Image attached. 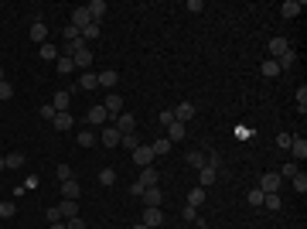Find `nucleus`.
Masks as SVG:
<instances>
[{"label": "nucleus", "mask_w": 307, "mask_h": 229, "mask_svg": "<svg viewBox=\"0 0 307 229\" xmlns=\"http://www.w3.org/2000/svg\"><path fill=\"white\" fill-rule=\"evenodd\" d=\"M280 185H284V178H280L276 171H270V174L260 178V185H256V188L263 191V195H273V191H280Z\"/></svg>", "instance_id": "f257e3e1"}, {"label": "nucleus", "mask_w": 307, "mask_h": 229, "mask_svg": "<svg viewBox=\"0 0 307 229\" xmlns=\"http://www.w3.org/2000/svg\"><path fill=\"white\" fill-rule=\"evenodd\" d=\"M215 181H218V168L205 161V168H198V185H202V188H208V185H215Z\"/></svg>", "instance_id": "f03ea898"}, {"label": "nucleus", "mask_w": 307, "mask_h": 229, "mask_svg": "<svg viewBox=\"0 0 307 229\" xmlns=\"http://www.w3.org/2000/svg\"><path fill=\"white\" fill-rule=\"evenodd\" d=\"M86 120H89L92 127H102V123H113V116L106 113V106H102V103H99V106H92V110L86 113Z\"/></svg>", "instance_id": "7ed1b4c3"}, {"label": "nucleus", "mask_w": 307, "mask_h": 229, "mask_svg": "<svg viewBox=\"0 0 307 229\" xmlns=\"http://www.w3.org/2000/svg\"><path fill=\"white\" fill-rule=\"evenodd\" d=\"M304 157H307V140H304V137H294V140H290V161L300 164Z\"/></svg>", "instance_id": "20e7f679"}, {"label": "nucleus", "mask_w": 307, "mask_h": 229, "mask_svg": "<svg viewBox=\"0 0 307 229\" xmlns=\"http://www.w3.org/2000/svg\"><path fill=\"white\" fill-rule=\"evenodd\" d=\"M102 106H106V113L116 120V116L123 113V96L120 93H106V103H102Z\"/></svg>", "instance_id": "39448f33"}, {"label": "nucleus", "mask_w": 307, "mask_h": 229, "mask_svg": "<svg viewBox=\"0 0 307 229\" xmlns=\"http://www.w3.org/2000/svg\"><path fill=\"white\" fill-rule=\"evenodd\" d=\"M113 127L120 130V134H134V130H136V116H130V113H120V116L113 120Z\"/></svg>", "instance_id": "423d86ee"}, {"label": "nucleus", "mask_w": 307, "mask_h": 229, "mask_svg": "<svg viewBox=\"0 0 307 229\" xmlns=\"http://www.w3.org/2000/svg\"><path fill=\"white\" fill-rule=\"evenodd\" d=\"M157 181H160V174L154 171V168H140V178H136L140 188H157Z\"/></svg>", "instance_id": "0eeeda50"}, {"label": "nucleus", "mask_w": 307, "mask_h": 229, "mask_svg": "<svg viewBox=\"0 0 307 229\" xmlns=\"http://www.w3.org/2000/svg\"><path fill=\"white\" fill-rule=\"evenodd\" d=\"M89 24H92L89 11H86V7H76V11H72V28H76V31H86Z\"/></svg>", "instance_id": "6e6552de"}, {"label": "nucleus", "mask_w": 307, "mask_h": 229, "mask_svg": "<svg viewBox=\"0 0 307 229\" xmlns=\"http://www.w3.org/2000/svg\"><path fill=\"white\" fill-rule=\"evenodd\" d=\"M28 38L38 41V45H44V41H48V24H44V21H34L31 31H28Z\"/></svg>", "instance_id": "1a4fd4ad"}, {"label": "nucleus", "mask_w": 307, "mask_h": 229, "mask_svg": "<svg viewBox=\"0 0 307 229\" xmlns=\"http://www.w3.org/2000/svg\"><path fill=\"white\" fill-rule=\"evenodd\" d=\"M144 226H150V229H157V226H164V212L160 209H144V219H140Z\"/></svg>", "instance_id": "9d476101"}, {"label": "nucleus", "mask_w": 307, "mask_h": 229, "mask_svg": "<svg viewBox=\"0 0 307 229\" xmlns=\"http://www.w3.org/2000/svg\"><path fill=\"white\" fill-rule=\"evenodd\" d=\"M284 52H290V41L287 38H270V58H273V62L284 55Z\"/></svg>", "instance_id": "9b49d317"}, {"label": "nucleus", "mask_w": 307, "mask_h": 229, "mask_svg": "<svg viewBox=\"0 0 307 229\" xmlns=\"http://www.w3.org/2000/svg\"><path fill=\"white\" fill-rule=\"evenodd\" d=\"M99 140H102V144H106V147H116V144H120V140H123V134H120V130H116L113 123H106V130H102V137H99Z\"/></svg>", "instance_id": "f8f14e48"}, {"label": "nucleus", "mask_w": 307, "mask_h": 229, "mask_svg": "<svg viewBox=\"0 0 307 229\" xmlns=\"http://www.w3.org/2000/svg\"><path fill=\"white\" fill-rule=\"evenodd\" d=\"M150 161H154L150 147H136V151H134V164H136V168H150Z\"/></svg>", "instance_id": "ddd939ff"}, {"label": "nucleus", "mask_w": 307, "mask_h": 229, "mask_svg": "<svg viewBox=\"0 0 307 229\" xmlns=\"http://www.w3.org/2000/svg\"><path fill=\"white\" fill-rule=\"evenodd\" d=\"M99 76V86L102 89H116V82H120V72L116 69H106V72H96Z\"/></svg>", "instance_id": "4468645a"}, {"label": "nucleus", "mask_w": 307, "mask_h": 229, "mask_svg": "<svg viewBox=\"0 0 307 229\" xmlns=\"http://www.w3.org/2000/svg\"><path fill=\"white\" fill-rule=\"evenodd\" d=\"M192 116H194V106H192V103H178V106H174V120H178V123H188Z\"/></svg>", "instance_id": "2eb2a0df"}, {"label": "nucleus", "mask_w": 307, "mask_h": 229, "mask_svg": "<svg viewBox=\"0 0 307 229\" xmlns=\"http://www.w3.org/2000/svg\"><path fill=\"white\" fill-rule=\"evenodd\" d=\"M86 11H89V18L99 24V21L106 18V0H92V4H86Z\"/></svg>", "instance_id": "dca6fc26"}, {"label": "nucleus", "mask_w": 307, "mask_h": 229, "mask_svg": "<svg viewBox=\"0 0 307 229\" xmlns=\"http://www.w3.org/2000/svg\"><path fill=\"white\" fill-rule=\"evenodd\" d=\"M72 62H76V69H82V72H86V69L92 65V52H89V48H78L76 55H72Z\"/></svg>", "instance_id": "f3484780"}, {"label": "nucleus", "mask_w": 307, "mask_h": 229, "mask_svg": "<svg viewBox=\"0 0 307 229\" xmlns=\"http://www.w3.org/2000/svg\"><path fill=\"white\" fill-rule=\"evenodd\" d=\"M52 123H55V130H62V134H65V130H72L76 116H72V113H55V120H52Z\"/></svg>", "instance_id": "a211bd4d"}, {"label": "nucleus", "mask_w": 307, "mask_h": 229, "mask_svg": "<svg viewBox=\"0 0 307 229\" xmlns=\"http://www.w3.org/2000/svg\"><path fill=\"white\" fill-rule=\"evenodd\" d=\"M140 198H144V205H147V209H160V188H147Z\"/></svg>", "instance_id": "6ab92c4d"}, {"label": "nucleus", "mask_w": 307, "mask_h": 229, "mask_svg": "<svg viewBox=\"0 0 307 229\" xmlns=\"http://www.w3.org/2000/svg\"><path fill=\"white\" fill-rule=\"evenodd\" d=\"M184 134H188V130H184V123H178V120H174V123H168V140H171V144L184 140Z\"/></svg>", "instance_id": "aec40b11"}, {"label": "nucleus", "mask_w": 307, "mask_h": 229, "mask_svg": "<svg viewBox=\"0 0 307 229\" xmlns=\"http://www.w3.org/2000/svg\"><path fill=\"white\" fill-rule=\"evenodd\" d=\"M58 212H62V219H72V215H78V205H76V198H62V205H58Z\"/></svg>", "instance_id": "412c9836"}, {"label": "nucleus", "mask_w": 307, "mask_h": 229, "mask_svg": "<svg viewBox=\"0 0 307 229\" xmlns=\"http://www.w3.org/2000/svg\"><path fill=\"white\" fill-rule=\"evenodd\" d=\"M68 103H72V93H55V113H68Z\"/></svg>", "instance_id": "4be33fe9"}, {"label": "nucleus", "mask_w": 307, "mask_h": 229, "mask_svg": "<svg viewBox=\"0 0 307 229\" xmlns=\"http://www.w3.org/2000/svg\"><path fill=\"white\" fill-rule=\"evenodd\" d=\"M82 195V188H78V181L72 178V181H62V198H78Z\"/></svg>", "instance_id": "5701e85b"}, {"label": "nucleus", "mask_w": 307, "mask_h": 229, "mask_svg": "<svg viewBox=\"0 0 307 229\" xmlns=\"http://www.w3.org/2000/svg\"><path fill=\"white\" fill-rule=\"evenodd\" d=\"M300 11H304V4H300V0H287V4L280 7V14H284V18H297Z\"/></svg>", "instance_id": "b1692460"}, {"label": "nucleus", "mask_w": 307, "mask_h": 229, "mask_svg": "<svg viewBox=\"0 0 307 229\" xmlns=\"http://www.w3.org/2000/svg\"><path fill=\"white\" fill-rule=\"evenodd\" d=\"M55 69H58V76H68V72H76V62H72L68 55H58Z\"/></svg>", "instance_id": "393cba45"}, {"label": "nucleus", "mask_w": 307, "mask_h": 229, "mask_svg": "<svg viewBox=\"0 0 307 229\" xmlns=\"http://www.w3.org/2000/svg\"><path fill=\"white\" fill-rule=\"evenodd\" d=\"M78 89H99V76H96V72H82V79H78Z\"/></svg>", "instance_id": "a878e982"}, {"label": "nucleus", "mask_w": 307, "mask_h": 229, "mask_svg": "<svg viewBox=\"0 0 307 229\" xmlns=\"http://www.w3.org/2000/svg\"><path fill=\"white\" fill-rule=\"evenodd\" d=\"M205 161H208V154H205V151H188V164H192L194 171L205 168Z\"/></svg>", "instance_id": "bb28decb"}, {"label": "nucleus", "mask_w": 307, "mask_h": 229, "mask_svg": "<svg viewBox=\"0 0 307 229\" xmlns=\"http://www.w3.org/2000/svg\"><path fill=\"white\" fill-rule=\"evenodd\" d=\"M150 151H154V157H164V154L171 151V140H168V137H160V140H154V144H150Z\"/></svg>", "instance_id": "cd10ccee"}, {"label": "nucleus", "mask_w": 307, "mask_h": 229, "mask_svg": "<svg viewBox=\"0 0 307 229\" xmlns=\"http://www.w3.org/2000/svg\"><path fill=\"white\" fill-rule=\"evenodd\" d=\"M58 55H62V52H58L52 41H44V45H41V58H44V62H58Z\"/></svg>", "instance_id": "c85d7f7f"}, {"label": "nucleus", "mask_w": 307, "mask_h": 229, "mask_svg": "<svg viewBox=\"0 0 307 229\" xmlns=\"http://www.w3.org/2000/svg\"><path fill=\"white\" fill-rule=\"evenodd\" d=\"M290 185H294V191H297V195H304V191H307V174L297 171L294 178H290Z\"/></svg>", "instance_id": "c756f323"}, {"label": "nucleus", "mask_w": 307, "mask_h": 229, "mask_svg": "<svg viewBox=\"0 0 307 229\" xmlns=\"http://www.w3.org/2000/svg\"><path fill=\"white\" fill-rule=\"evenodd\" d=\"M260 72H263V76H266V79H273V76H280V65H276L273 58H266V62L260 65Z\"/></svg>", "instance_id": "7c9ffc66"}, {"label": "nucleus", "mask_w": 307, "mask_h": 229, "mask_svg": "<svg viewBox=\"0 0 307 229\" xmlns=\"http://www.w3.org/2000/svg\"><path fill=\"white\" fill-rule=\"evenodd\" d=\"M202 202H205V188H202V185H194L192 195H188V205H194V209H198Z\"/></svg>", "instance_id": "2f4dec72"}, {"label": "nucleus", "mask_w": 307, "mask_h": 229, "mask_svg": "<svg viewBox=\"0 0 307 229\" xmlns=\"http://www.w3.org/2000/svg\"><path fill=\"white\" fill-rule=\"evenodd\" d=\"M294 62H297V52H294V48H290V52H284V55L276 58V65H280V72H284V69H290Z\"/></svg>", "instance_id": "473e14b6"}, {"label": "nucleus", "mask_w": 307, "mask_h": 229, "mask_svg": "<svg viewBox=\"0 0 307 229\" xmlns=\"http://www.w3.org/2000/svg\"><path fill=\"white\" fill-rule=\"evenodd\" d=\"M263 205H266L270 212H280V205H284V202H280V191H273V195H266V198H263Z\"/></svg>", "instance_id": "72a5a7b5"}, {"label": "nucleus", "mask_w": 307, "mask_h": 229, "mask_svg": "<svg viewBox=\"0 0 307 229\" xmlns=\"http://www.w3.org/2000/svg\"><path fill=\"white\" fill-rule=\"evenodd\" d=\"M18 215V205L14 202H0V219H14Z\"/></svg>", "instance_id": "f704fd0d"}, {"label": "nucleus", "mask_w": 307, "mask_h": 229, "mask_svg": "<svg viewBox=\"0 0 307 229\" xmlns=\"http://www.w3.org/2000/svg\"><path fill=\"white\" fill-rule=\"evenodd\" d=\"M4 161H7V168H24V154H20V151H14V154H7V157H4Z\"/></svg>", "instance_id": "c9c22d12"}, {"label": "nucleus", "mask_w": 307, "mask_h": 229, "mask_svg": "<svg viewBox=\"0 0 307 229\" xmlns=\"http://www.w3.org/2000/svg\"><path fill=\"white\" fill-rule=\"evenodd\" d=\"M55 178H58V181H72L76 174H72V168H68V164H58V168H55Z\"/></svg>", "instance_id": "e433bc0d"}, {"label": "nucleus", "mask_w": 307, "mask_h": 229, "mask_svg": "<svg viewBox=\"0 0 307 229\" xmlns=\"http://www.w3.org/2000/svg\"><path fill=\"white\" fill-rule=\"evenodd\" d=\"M113 181H116V171H113V168H102V171H99V185H106V188H110Z\"/></svg>", "instance_id": "4c0bfd02"}, {"label": "nucleus", "mask_w": 307, "mask_h": 229, "mask_svg": "<svg viewBox=\"0 0 307 229\" xmlns=\"http://www.w3.org/2000/svg\"><path fill=\"white\" fill-rule=\"evenodd\" d=\"M294 99H297V110H300V113H307V86H300Z\"/></svg>", "instance_id": "58836bf2"}, {"label": "nucleus", "mask_w": 307, "mask_h": 229, "mask_svg": "<svg viewBox=\"0 0 307 229\" xmlns=\"http://www.w3.org/2000/svg\"><path fill=\"white\" fill-rule=\"evenodd\" d=\"M297 171H300V164H294V161H287V164H284V168H280L276 174H280V178H294Z\"/></svg>", "instance_id": "ea45409f"}, {"label": "nucleus", "mask_w": 307, "mask_h": 229, "mask_svg": "<svg viewBox=\"0 0 307 229\" xmlns=\"http://www.w3.org/2000/svg\"><path fill=\"white\" fill-rule=\"evenodd\" d=\"M92 144H96V134H92V130H82V134H78V147H92Z\"/></svg>", "instance_id": "a19ab883"}, {"label": "nucleus", "mask_w": 307, "mask_h": 229, "mask_svg": "<svg viewBox=\"0 0 307 229\" xmlns=\"http://www.w3.org/2000/svg\"><path fill=\"white\" fill-rule=\"evenodd\" d=\"M99 31H102V28H99L96 21H92V24H89V28L82 31V41H89V38H99Z\"/></svg>", "instance_id": "79ce46f5"}, {"label": "nucleus", "mask_w": 307, "mask_h": 229, "mask_svg": "<svg viewBox=\"0 0 307 229\" xmlns=\"http://www.w3.org/2000/svg\"><path fill=\"white\" fill-rule=\"evenodd\" d=\"M263 198H266V195H263L260 188H252L250 195H246V202H250V205H263Z\"/></svg>", "instance_id": "37998d69"}, {"label": "nucleus", "mask_w": 307, "mask_h": 229, "mask_svg": "<svg viewBox=\"0 0 307 229\" xmlns=\"http://www.w3.org/2000/svg\"><path fill=\"white\" fill-rule=\"evenodd\" d=\"M10 96H14V86H10V82H7V79H4V82H0V99H4V103H7V99H10Z\"/></svg>", "instance_id": "c03bdc74"}, {"label": "nucleus", "mask_w": 307, "mask_h": 229, "mask_svg": "<svg viewBox=\"0 0 307 229\" xmlns=\"http://www.w3.org/2000/svg\"><path fill=\"white\" fill-rule=\"evenodd\" d=\"M120 144H123V147H130V151H136V147H140V144H136V134H123V140H120Z\"/></svg>", "instance_id": "a18cd8bd"}, {"label": "nucleus", "mask_w": 307, "mask_h": 229, "mask_svg": "<svg viewBox=\"0 0 307 229\" xmlns=\"http://www.w3.org/2000/svg\"><path fill=\"white\" fill-rule=\"evenodd\" d=\"M68 229H86V222H82V215H72V219H62Z\"/></svg>", "instance_id": "49530a36"}, {"label": "nucleus", "mask_w": 307, "mask_h": 229, "mask_svg": "<svg viewBox=\"0 0 307 229\" xmlns=\"http://www.w3.org/2000/svg\"><path fill=\"white\" fill-rule=\"evenodd\" d=\"M184 219H188V222H198V209H194V205H184Z\"/></svg>", "instance_id": "de8ad7c7"}, {"label": "nucleus", "mask_w": 307, "mask_h": 229, "mask_svg": "<svg viewBox=\"0 0 307 229\" xmlns=\"http://www.w3.org/2000/svg\"><path fill=\"white\" fill-rule=\"evenodd\" d=\"M188 11L198 14V11H205V0H188Z\"/></svg>", "instance_id": "09e8293b"}, {"label": "nucleus", "mask_w": 307, "mask_h": 229, "mask_svg": "<svg viewBox=\"0 0 307 229\" xmlns=\"http://www.w3.org/2000/svg\"><path fill=\"white\" fill-rule=\"evenodd\" d=\"M41 116H44V120H55V106H52V103H44V106H41Z\"/></svg>", "instance_id": "8fccbe9b"}, {"label": "nucleus", "mask_w": 307, "mask_h": 229, "mask_svg": "<svg viewBox=\"0 0 307 229\" xmlns=\"http://www.w3.org/2000/svg\"><path fill=\"white\" fill-rule=\"evenodd\" d=\"M290 140H294L290 134H280V137H276V147H287V151H290Z\"/></svg>", "instance_id": "3c124183"}, {"label": "nucleus", "mask_w": 307, "mask_h": 229, "mask_svg": "<svg viewBox=\"0 0 307 229\" xmlns=\"http://www.w3.org/2000/svg\"><path fill=\"white\" fill-rule=\"evenodd\" d=\"M160 123H164V127H168V123H174V110H164V113H160Z\"/></svg>", "instance_id": "603ef678"}, {"label": "nucleus", "mask_w": 307, "mask_h": 229, "mask_svg": "<svg viewBox=\"0 0 307 229\" xmlns=\"http://www.w3.org/2000/svg\"><path fill=\"white\" fill-rule=\"evenodd\" d=\"M48 219H52V222H62V212H58V205H52V209H48Z\"/></svg>", "instance_id": "864d4df0"}, {"label": "nucleus", "mask_w": 307, "mask_h": 229, "mask_svg": "<svg viewBox=\"0 0 307 229\" xmlns=\"http://www.w3.org/2000/svg\"><path fill=\"white\" fill-rule=\"evenodd\" d=\"M52 229H68V226H65V222H52Z\"/></svg>", "instance_id": "5fc2aeb1"}, {"label": "nucleus", "mask_w": 307, "mask_h": 229, "mask_svg": "<svg viewBox=\"0 0 307 229\" xmlns=\"http://www.w3.org/2000/svg\"><path fill=\"white\" fill-rule=\"evenodd\" d=\"M194 229H212V226H208V222H198V226H194Z\"/></svg>", "instance_id": "6e6d98bb"}, {"label": "nucleus", "mask_w": 307, "mask_h": 229, "mask_svg": "<svg viewBox=\"0 0 307 229\" xmlns=\"http://www.w3.org/2000/svg\"><path fill=\"white\" fill-rule=\"evenodd\" d=\"M134 229H150V226H144V222H134Z\"/></svg>", "instance_id": "4d7b16f0"}, {"label": "nucleus", "mask_w": 307, "mask_h": 229, "mask_svg": "<svg viewBox=\"0 0 307 229\" xmlns=\"http://www.w3.org/2000/svg\"><path fill=\"white\" fill-rule=\"evenodd\" d=\"M4 168H7V161H4V157H0V171H4Z\"/></svg>", "instance_id": "13d9d810"}, {"label": "nucleus", "mask_w": 307, "mask_h": 229, "mask_svg": "<svg viewBox=\"0 0 307 229\" xmlns=\"http://www.w3.org/2000/svg\"><path fill=\"white\" fill-rule=\"evenodd\" d=\"M0 82H4V69H0Z\"/></svg>", "instance_id": "bf43d9fd"}]
</instances>
